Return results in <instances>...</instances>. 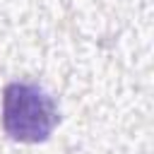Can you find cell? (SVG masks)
I'll use <instances>...</instances> for the list:
<instances>
[{
	"label": "cell",
	"mask_w": 154,
	"mask_h": 154,
	"mask_svg": "<svg viewBox=\"0 0 154 154\" xmlns=\"http://www.w3.org/2000/svg\"><path fill=\"white\" fill-rule=\"evenodd\" d=\"M58 125L55 101L31 82H12L2 91V128L17 142H43Z\"/></svg>",
	"instance_id": "1"
}]
</instances>
